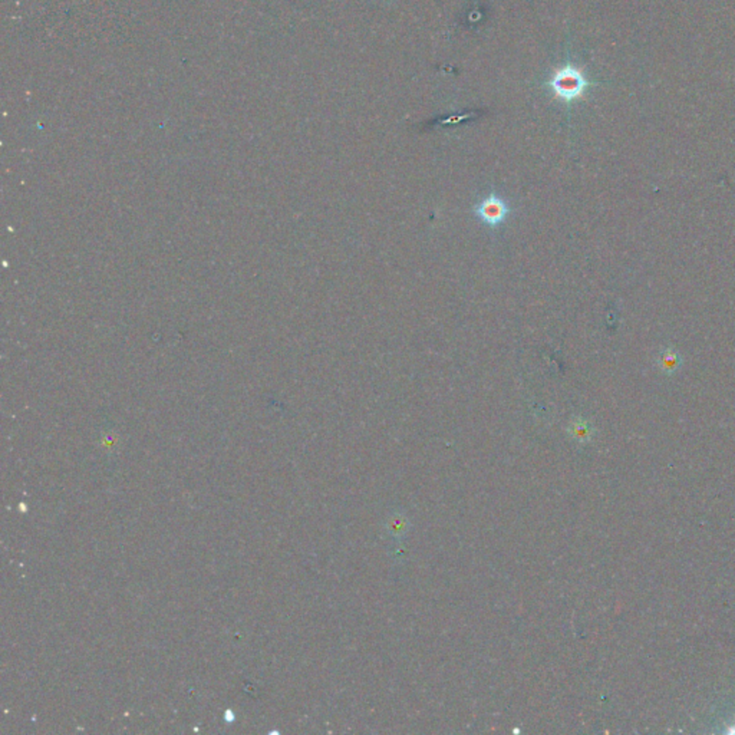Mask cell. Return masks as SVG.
I'll list each match as a JSON object with an SVG mask.
<instances>
[{"mask_svg": "<svg viewBox=\"0 0 735 735\" xmlns=\"http://www.w3.org/2000/svg\"><path fill=\"white\" fill-rule=\"evenodd\" d=\"M550 85L557 97L564 101H572L583 94L584 88L587 87V82L580 71L566 66L559 69L553 75Z\"/></svg>", "mask_w": 735, "mask_h": 735, "instance_id": "obj_1", "label": "cell"}, {"mask_svg": "<svg viewBox=\"0 0 735 735\" xmlns=\"http://www.w3.org/2000/svg\"><path fill=\"white\" fill-rule=\"evenodd\" d=\"M508 213H510V209L496 194L489 195L487 199L475 207V214L478 218L487 225H491V227L501 224L507 218Z\"/></svg>", "mask_w": 735, "mask_h": 735, "instance_id": "obj_2", "label": "cell"}, {"mask_svg": "<svg viewBox=\"0 0 735 735\" xmlns=\"http://www.w3.org/2000/svg\"><path fill=\"white\" fill-rule=\"evenodd\" d=\"M408 519L405 514L402 513H398L395 512L393 514L389 516L388 522H386V530L393 536V537H401L407 533L408 530Z\"/></svg>", "mask_w": 735, "mask_h": 735, "instance_id": "obj_3", "label": "cell"}]
</instances>
